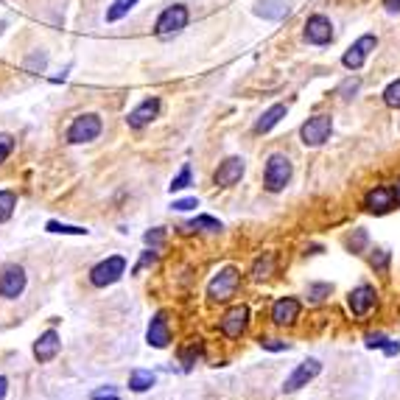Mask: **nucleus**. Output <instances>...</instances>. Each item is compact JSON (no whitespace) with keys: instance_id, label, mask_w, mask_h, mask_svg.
I'll return each instance as SVG.
<instances>
[{"instance_id":"obj_1","label":"nucleus","mask_w":400,"mask_h":400,"mask_svg":"<svg viewBox=\"0 0 400 400\" xmlns=\"http://www.w3.org/2000/svg\"><path fill=\"white\" fill-rule=\"evenodd\" d=\"M291 160L286 154H272L266 160V168H263V185L269 194H280L288 182H291Z\"/></svg>"},{"instance_id":"obj_2","label":"nucleus","mask_w":400,"mask_h":400,"mask_svg":"<svg viewBox=\"0 0 400 400\" xmlns=\"http://www.w3.org/2000/svg\"><path fill=\"white\" fill-rule=\"evenodd\" d=\"M238 283H241L238 269H235V266H224V269L207 283V297H210L213 302H227V300L235 297Z\"/></svg>"},{"instance_id":"obj_3","label":"nucleus","mask_w":400,"mask_h":400,"mask_svg":"<svg viewBox=\"0 0 400 400\" xmlns=\"http://www.w3.org/2000/svg\"><path fill=\"white\" fill-rule=\"evenodd\" d=\"M104 124L95 112H87V115H79L70 126H67V143L79 146V143H93L98 135H101Z\"/></svg>"},{"instance_id":"obj_4","label":"nucleus","mask_w":400,"mask_h":400,"mask_svg":"<svg viewBox=\"0 0 400 400\" xmlns=\"http://www.w3.org/2000/svg\"><path fill=\"white\" fill-rule=\"evenodd\" d=\"M124 274H126V260H124L121 255H112V258H107V260H101V263L93 266L90 283H93L95 288H107V286L118 283Z\"/></svg>"},{"instance_id":"obj_5","label":"nucleus","mask_w":400,"mask_h":400,"mask_svg":"<svg viewBox=\"0 0 400 400\" xmlns=\"http://www.w3.org/2000/svg\"><path fill=\"white\" fill-rule=\"evenodd\" d=\"M188 6H182V3H174V6H168L160 17H157V22H154V34L157 36H171V34H180L185 25H188Z\"/></svg>"},{"instance_id":"obj_6","label":"nucleus","mask_w":400,"mask_h":400,"mask_svg":"<svg viewBox=\"0 0 400 400\" xmlns=\"http://www.w3.org/2000/svg\"><path fill=\"white\" fill-rule=\"evenodd\" d=\"M331 132H333V118H331V115H314V118H308V121L300 126V138H302V143L311 146V149L322 146V143L331 138Z\"/></svg>"},{"instance_id":"obj_7","label":"nucleus","mask_w":400,"mask_h":400,"mask_svg":"<svg viewBox=\"0 0 400 400\" xmlns=\"http://www.w3.org/2000/svg\"><path fill=\"white\" fill-rule=\"evenodd\" d=\"M375 48H378V36H375V34H364V36H359V39L345 51L342 65H345L347 70H361L364 62H367V56H370Z\"/></svg>"},{"instance_id":"obj_8","label":"nucleus","mask_w":400,"mask_h":400,"mask_svg":"<svg viewBox=\"0 0 400 400\" xmlns=\"http://www.w3.org/2000/svg\"><path fill=\"white\" fill-rule=\"evenodd\" d=\"M249 328V305H232L224 316H221V333L227 339H241Z\"/></svg>"},{"instance_id":"obj_9","label":"nucleus","mask_w":400,"mask_h":400,"mask_svg":"<svg viewBox=\"0 0 400 400\" xmlns=\"http://www.w3.org/2000/svg\"><path fill=\"white\" fill-rule=\"evenodd\" d=\"M25 291V269L17 263L3 266L0 272V297L3 300H17Z\"/></svg>"},{"instance_id":"obj_10","label":"nucleus","mask_w":400,"mask_h":400,"mask_svg":"<svg viewBox=\"0 0 400 400\" xmlns=\"http://www.w3.org/2000/svg\"><path fill=\"white\" fill-rule=\"evenodd\" d=\"M322 373V364L316 361V359H305L302 364H297V370L286 378V384H283V392H297V389H302V387H308L316 375Z\"/></svg>"},{"instance_id":"obj_11","label":"nucleus","mask_w":400,"mask_h":400,"mask_svg":"<svg viewBox=\"0 0 400 400\" xmlns=\"http://www.w3.org/2000/svg\"><path fill=\"white\" fill-rule=\"evenodd\" d=\"M305 39L311 45H328V42H333V22L325 14H311L305 20Z\"/></svg>"},{"instance_id":"obj_12","label":"nucleus","mask_w":400,"mask_h":400,"mask_svg":"<svg viewBox=\"0 0 400 400\" xmlns=\"http://www.w3.org/2000/svg\"><path fill=\"white\" fill-rule=\"evenodd\" d=\"M392 207H398V201H395V191H392L389 185H378V188H373V191L364 196V210H367V213L384 215V213H389Z\"/></svg>"},{"instance_id":"obj_13","label":"nucleus","mask_w":400,"mask_h":400,"mask_svg":"<svg viewBox=\"0 0 400 400\" xmlns=\"http://www.w3.org/2000/svg\"><path fill=\"white\" fill-rule=\"evenodd\" d=\"M244 171H246V163H244L241 157H227V160L215 168L213 182H215L218 188H232V185L244 177Z\"/></svg>"},{"instance_id":"obj_14","label":"nucleus","mask_w":400,"mask_h":400,"mask_svg":"<svg viewBox=\"0 0 400 400\" xmlns=\"http://www.w3.org/2000/svg\"><path fill=\"white\" fill-rule=\"evenodd\" d=\"M300 311H302L300 300H294V297H280V300L272 305V322H274L277 328H288V325H294V322L300 319Z\"/></svg>"},{"instance_id":"obj_15","label":"nucleus","mask_w":400,"mask_h":400,"mask_svg":"<svg viewBox=\"0 0 400 400\" xmlns=\"http://www.w3.org/2000/svg\"><path fill=\"white\" fill-rule=\"evenodd\" d=\"M160 98H146V101H140L129 115H126V124H129V129H143V126H149L157 115H160Z\"/></svg>"},{"instance_id":"obj_16","label":"nucleus","mask_w":400,"mask_h":400,"mask_svg":"<svg viewBox=\"0 0 400 400\" xmlns=\"http://www.w3.org/2000/svg\"><path fill=\"white\" fill-rule=\"evenodd\" d=\"M375 300H378L375 288H373V286H367V283H361L359 288H353V291H350L347 305H350L353 316H367V314L375 308Z\"/></svg>"},{"instance_id":"obj_17","label":"nucleus","mask_w":400,"mask_h":400,"mask_svg":"<svg viewBox=\"0 0 400 400\" xmlns=\"http://www.w3.org/2000/svg\"><path fill=\"white\" fill-rule=\"evenodd\" d=\"M59 350H62V339H59L56 331H45V333H39V339L34 342V359H36L39 364L53 361V359L59 356Z\"/></svg>"},{"instance_id":"obj_18","label":"nucleus","mask_w":400,"mask_h":400,"mask_svg":"<svg viewBox=\"0 0 400 400\" xmlns=\"http://www.w3.org/2000/svg\"><path fill=\"white\" fill-rule=\"evenodd\" d=\"M146 342H149L152 347H157V350L168 347V342H171V331H168V319H166V314H163V311L152 316L149 331H146Z\"/></svg>"},{"instance_id":"obj_19","label":"nucleus","mask_w":400,"mask_h":400,"mask_svg":"<svg viewBox=\"0 0 400 400\" xmlns=\"http://www.w3.org/2000/svg\"><path fill=\"white\" fill-rule=\"evenodd\" d=\"M286 112H288V107L286 104H272L258 121H255V135H266V132H272L283 118H286Z\"/></svg>"},{"instance_id":"obj_20","label":"nucleus","mask_w":400,"mask_h":400,"mask_svg":"<svg viewBox=\"0 0 400 400\" xmlns=\"http://www.w3.org/2000/svg\"><path fill=\"white\" fill-rule=\"evenodd\" d=\"M252 11L258 17H263V20H286L288 11H291V6L286 0H258Z\"/></svg>"},{"instance_id":"obj_21","label":"nucleus","mask_w":400,"mask_h":400,"mask_svg":"<svg viewBox=\"0 0 400 400\" xmlns=\"http://www.w3.org/2000/svg\"><path fill=\"white\" fill-rule=\"evenodd\" d=\"M274 263H277V255H274V252L260 255V258L252 263V280H266V277L274 272Z\"/></svg>"},{"instance_id":"obj_22","label":"nucleus","mask_w":400,"mask_h":400,"mask_svg":"<svg viewBox=\"0 0 400 400\" xmlns=\"http://www.w3.org/2000/svg\"><path fill=\"white\" fill-rule=\"evenodd\" d=\"M367 347H373V350L378 347V350H384L387 356H398V353H400V345H398V342L387 339L384 333H370V336H367Z\"/></svg>"},{"instance_id":"obj_23","label":"nucleus","mask_w":400,"mask_h":400,"mask_svg":"<svg viewBox=\"0 0 400 400\" xmlns=\"http://www.w3.org/2000/svg\"><path fill=\"white\" fill-rule=\"evenodd\" d=\"M154 375L152 373H146V370H135L132 375H129V389L132 392H149L152 387H154Z\"/></svg>"},{"instance_id":"obj_24","label":"nucleus","mask_w":400,"mask_h":400,"mask_svg":"<svg viewBox=\"0 0 400 400\" xmlns=\"http://www.w3.org/2000/svg\"><path fill=\"white\" fill-rule=\"evenodd\" d=\"M135 6H138V0H115V3L107 8V22H118V20H124Z\"/></svg>"},{"instance_id":"obj_25","label":"nucleus","mask_w":400,"mask_h":400,"mask_svg":"<svg viewBox=\"0 0 400 400\" xmlns=\"http://www.w3.org/2000/svg\"><path fill=\"white\" fill-rule=\"evenodd\" d=\"M48 232H53V235H87L90 229H84V227H76V224H62V221H48V227H45Z\"/></svg>"},{"instance_id":"obj_26","label":"nucleus","mask_w":400,"mask_h":400,"mask_svg":"<svg viewBox=\"0 0 400 400\" xmlns=\"http://www.w3.org/2000/svg\"><path fill=\"white\" fill-rule=\"evenodd\" d=\"M14 207H17V194L14 191H0V224L11 218Z\"/></svg>"},{"instance_id":"obj_27","label":"nucleus","mask_w":400,"mask_h":400,"mask_svg":"<svg viewBox=\"0 0 400 400\" xmlns=\"http://www.w3.org/2000/svg\"><path fill=\"white\" fill-rule=\"evenodd\" d=\"M188 227H191V229H204V232H221V229H224V227H221V221H218V218H213V215H196Z\"/></svg>"},{"instance_id":"obj_28","label":"nucleus","mask_w":400,"mask_h":400,"mask_svg":"<svg viewBox=\"0 0 400 400\" xmlns=\"http://www.w3.org/2000/svg\"><path fill=\"white\" fill-rule=\"evenodd\" d=\"M359 87H361V79H359V76H350V79H345V81L339 84L336 95H342V101H350V98L359 93Z\"/></svg>"},{"instance_id":"obj_29","label":"nucleus","mask_w":400,"mask_h":400,"mask_svg":"<svg viewBox=\"0 0 400 400\" xmlns=\"http://www.w3.org/2000/svg\"><path fill=\"white\" fill-rule=\"evenodd\" d=\"M191 180H194V171H191V166H182V171H180V174L171 180V185H168V188H171V194H177V191H185V188L191 185Z\"/></svg>"},{"instance_id":"obj_30","label":"nucleus","mask_w":400,"mask_h":400,"mask_svg":"<svg viewBox=\"0 0 400 400\" xmlns=\"http://www.w3.org/2000/svg\"><path fill=\"white\" fill-rule=\"evenodd\" d=\"M48 65V53L45 51H34L28 59H25V70H34V73H42Z\"/></svg>"},{"instance_id":"obj_31","label":"nucleus","mask_w":400,"mask_h":400,"mask_svg":"<svg viewBox=\"0 0 400 400\" xmlns=\"http://www.w3.org/2000/svg\"><path fill=\"white\" fill-rule=\"evenodd\" d=\"M384 104L392 107V109H400V79H395V81L384 90Z\"/></svg>"},{"instance_id":"obj_32","label":"nucleus","mask_w":400,"mask_h":400,"mask_svg":"<svg viewBox=\"0 0 400 400\" xmlns=\"http://www.w3.org/2000/svg\"><path fill=\"white\" fill-rule=\"evenodd\" d=\"M370 263H373L375 272H387V269H389V252H387V249H375V252L370 255Z\"/></svg>"},{"instance_id":"obj_33","label":"nucleus","mask_w":400,"mask_h":400,"mask_svg":"<svg viewBox=\"0 0 400 400\" xmlns=\"http://www.w3.org/2000/svg\"><path fill=\"white\" fill-rule=\"evenodd\" d=\"M331 291H333V286H331V283H314V286L308 288V294H311V300H314V302H322L325 297H331Z\"/></svg>"},{"instance_id":"obj_34","label":"nucleus","mask_w":400,"mask_h":400,"mask_svg":"<svg viewBox=\"0 0 400 400\" xmlns=\"http://www.w3.org/2000/svg\"><path fill=\"white\" fill-rule=\"evenodd\" d=\"M143 241H146L149 246H160V244L166 241V229H163V227H154V229H149V232L143 235Z\"/></svg>"},{"instance_id":"obj_35","label":"nucleus","mask_w":400,"mask_h":400,"mask_svg":"<svg viewBox=\"0 0 400 400\" xmlns=\"http://www.w3.org/2000/svg\"><path fill=\"white\" fill-rule=\"evenodd\" d=\"M347 244H350V249H353V252H361V249H364V244H367V232H364V229H356V235H353Z\"/></svg>"},{"instance_id":"obj_36","label":"nucleus","mask_w":400,"mask_h":400,"mask_svg":"<svg viewBox=\"0 0 400 400\" xmlns=\"http://www.w3.org/2000/svg\"><path fill=\"white\" fill-rule=\"evenodd\" d=\"M11 149H14V138L11 135H0V163L11 154Z\"/></svg>"},{"instance_id":"obj_37","label":"nucleus","mask_w":400,"mask_h":400,"mask_svg":"<svg viewBox=\"0 0 400 400\" xmlns=\"http://www.w3.org/2000/svg\"><path fill=\"white\" fill-rule=\"evenodd\" d=\"M260 347H263V350H274V353L288 350V345H286V342H277V339H260Z\"/></svg>"},{"instance_id":"obj_38","label":"nucleus","mask_w":400,"mask_h":400,"mask_svg":"<svg viewBox=\"0 0 400 400\" xmlns=\"http://www.w3.org/2000/svg\"><path fill=\"white\" fill-rule=\"evenodd\" d=\"M93 400H121V398H118V392H115L112 387H104V389H95V392H93Z\"/></svg>"},{"instance_id":"obj_39","label":"nucleus","mask_w":400,"mask_h":400,"mask_svg":"<svg viewBox=\"0 0 400 400\" xmlns=\"http://www.w3.org/2000/svg\"><path fill=\"white\" fill-rule=\"evenodd\" d=\"M154 260H157V252H154V246H152V249H146V252H143V258H140V263L135 266V272H140L143 266H152Z\"/></svg>"},{"instance_id":"obj_40","label":"nucleus","mask_w":400,"mask_h":400,"mask_svg":"<svg viewBox=\"0 0 400 400\" xmlns=\"http://www.w3.org/2000/svg\"><path fill=\"white\" fill-rule=\"evenodd\" d=\"M194 207H199V201L196 199H177L174 201V210H177V213H188V210H194Z\"/></svg>"},{"instance_id":"obj_41","label":"nucleus","mask_w":400,"mask_h":400,"mask_svg":"<svg viewBox=\"0 0 400 400\" xmlns=\"http://www.w3.org/2000/svg\"><path fill=\"white\" fill-rule=\"evenodd\" d=\"M384 8L395 14V11H400V0H384Z\"/></svg>"},{"instance_id":"obj_42","label":"nucleus","mask_w":400,"mask_h":400,"mask_svg":"<svg viewBox=\"0 0 400 400\" xmlns=\"http://www.w3.org/2000/svg\"><path fill=\"white\" fill-rule=\"evenodd\" d=\"M6 389H8V381H6L3 375H0V400L6 398Z\"/></svg>"},{"instance_id":"obj_43","label":"nucleus","mask_w":400,"mask_h":400,"mask_svg":"<svg viewBox=\"0 0 400 400\" xmlns=\"http://www.w3.org/2000/svg\"><path fill=\"white\" fill-rule=\"evenodd\" d=\"M392 191H395V201L400 204V180L395 182V185H392Z\"/></svg>"},{"instance_id":"obj_44","label":"nucleus","mask_w":400,"mask_h":400,"mask_svg":"<svg viewBox=\"0 0 400 400\" xmlns=\"http://www.w3.org/2000/svg\"><path fill=\"white\" fill-rule=\"evenodd\" d=\"M3 31H6V20H0V34H3Z\"/></svg>"}]
</instances>
